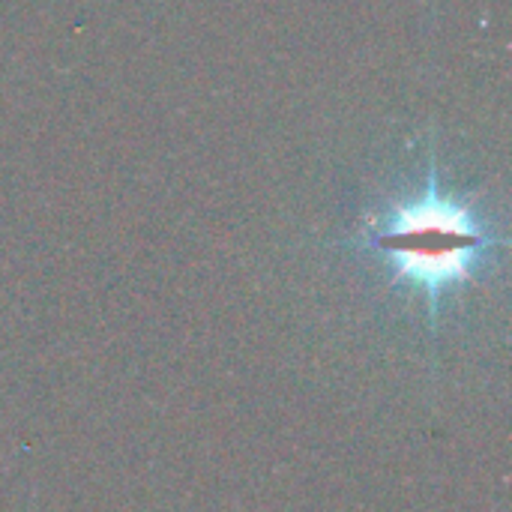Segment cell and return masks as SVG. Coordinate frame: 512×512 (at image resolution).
I'll return each instance as SVG.
<instances>
[{
    "label": "cell",
    "mask_w": 512,
    "mask_h": 512,
    "mask_svg": "<svg viewBox=\"0 0 512 512\" xmlns=\"http://www.w3.org/2000/svg\"><path fill=\"white\" fill-rule=\"evenodd\" d=\"M369 243L396 282L426 297L435 327L444 297L474 279L501 237L468 201L444 192L438 168L429 165L426 189L417 198L399 201L369 222Z\"/></svg>",
    "instance_id": "6da1fadb"
}]
</instances>
